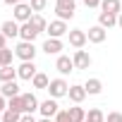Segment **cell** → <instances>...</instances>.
Returning <instances> with one entry per match:
<instances>
[{
    "label": "cell",
    "mask_w": 122,
    "mask_h": 122,
    "mask_svg": "<svg viewBox=\"0 0 122 122\" xmlns=\"http://www.w3.org/2000/svg\"><path fill=\"white\" fill-rule=\"evenodd\" d=\"M19 117H22V115H15V112L5 110V112H3V120H0V122H19Z\"/></svg>",
    "instance_id": "cell-29"
},
{
    "label": "cell",
    "mask_w": 122,
    "mask_h": 122,
    "mask_svg": "<svg viewBox=\"0 0 122 122\" xmlns=\"http://www.w3.org/2000/svg\"><path fill=\"white\" fill-rule=\"evenodd\" d=\"M72 3H77V0H72Z\"/></svg>",
    "instance_id": "cell-40"
},
{
    "label": "cell",
    "mask_w": 122,
    "mask_h": 122,
    "mask_svg": "<svg viewBox=\"0 0 122 122\" xmlns=\"http://www.w3.org/2000/svg\"><path fill=\"white\" fill-rule=\"evenodd\" d=\"M3 48H7V36L0 31V50H3Z\"/></svg>",
    "instance_id": "cell-35"
},
{
    "label": "cell",
    "mask_w": 122,
    "mask_h": 122,
    "mask_svg": "<svg viewBox=\"0 0 122 122\" xmlns=\"http://www.w3.org/2000/svg\"><path fill=\"white\" fill-rule=\"evenodd\" d=\"M19 122H38V120H36L34 115H22V117H19Z\"/></svg>",
    "instance_id": "cell-34"
},
{
    "label": "cell",
    "mask_w": 122,
    "mask_h": 122,
    "mask_svg": "<svg viewBox=\"0 0 122 122\" xmlns=\"http://www.w3.org/2000/svg\"><path fill=\"white\" fill-rule=\"evenodd\" d=\"M31 84H34V89H48V84H50V79H48V74H43V72H38L34 79H31Z\"/></svg>",
    "instance_id": "cell-25"
},
{
    "label": "cell",
    "mask_w": 122,
    "mask_h": 122,
    "mask_svg": "<svg viewBox=\"0 0 122 122\" xmlns=\"http://www.w3.org/2000/svg\"><path fill=\"white\" fill-rule=\"evenodd\" d=\"M29 5H31V10H34L36 15H41V12L48 7V0H29Z\"/></svg>",
    "instance_id": "cell-28"
},
{
    "label": "cell",
    "mask_w": 122,
    "mask_h": 122,
    "mask_svg": "<svg viewBox=\"0 0 122 122\" xmlns=\"http://www.w3.org/2000/svg\"><path fill=\"white\" fill-rule=\"evenodd\" d=\"M65 48V43H62V38H46L43 41V53H48V55H57L60 50Z\"/></svg>",
    "instance_id": "cell-12"
},
{
    "label": "cell",
    "mask_w": 122,
    "mask_h": 122,
    "mask_svg": "<svg viewBox=\"0 0 122 122\" xmlns=\"http://www.w3.org/2000/svg\"><path fill=\"white\" fill-rule=\"evenodd\" d=\"M15 57H19L22 62H34V57H36V46L29 43V41H19L17 48H15Z\"/></svg>",
    "instance_id": "cell-1"
},
{
    "label": "cell",
    "mask_w": 122,
    "mask_h": 122,
    "mask_svg": "<svg viewBox=\"0 0 122 122\" xmlns=\"http://www.w3.org/2000/svg\"><path fill=\"white\" fill-rule=\"evenodd\" d=\"M0 120H3V115H0Z\"/></svg>",
    "instance_id": "cell-39"
},
{
    "label": "cell",
    "mask_w": 122,
    "mask_h": 122,
    "mask_svg": "<svg viewBox=\"0 0 122 122\" xmlns=\"http://www.w3.org/2000/svg\"><path fill=\"white\" fill-rule=\"evenodd\" d=\"M86 96H89V93H86L84 84H72V86H70V91H67V98H70L74 105H81V101H84Z\"/></svg>",
    "instance_id": "cell-9"
},
{
    "label": "cell",
    "mask_w": 122,
    "mask_h": 122,
    "mask_svg": "<svg viewBox=\"0 0 122 122\" xmlns=\"http://www.w3.org/2000/svg\"><path fill=\"white\" fill-rule=\"evenodd\" d=\"M98 24L108 31V29H112V26H117V15H110V12H101L98 15Z\"/></svg>",
    "instance_id": "cell-20"
},
{
    "label": "cell",
    "mask_w": 122,
    "mask_h": 122,
    "mask_svg": "<svg viewBox=\"0 0 122 122\" xmlns=\"http://www.w3.org/2000/svg\"><path fill=\"white\" fill-rule=\"evenodd\" d=\"M105 122H122V112H117V110L108 112V115H105Z\"/></svg>",
    "instance_id": "cell-30"
},
{
    "label": "cell",
    "mask_w": 122,
    "mask_h": 122,
    "mask_svg": "<svg viewBox=\"0 0 122 122\" xmlns=\"http://www.w3.org/2000/svg\"><path fill=\"white\" fill-rule=\"evenodd\" d=\"M55 70L60 72V74H70V72H74V62H72V57L70 55H57V60H55Z\"/></svg>",
    "instance_id": "cell-10"
},
{
    "label": "cell",
    "mask_w": 122,
    "mask_h": 122,
    "mask_svg": "<svg viewBox=\"0 0 122 122\" xmlns=\"http://www.w3.org/2000/svg\"><path fill=\"white\" fill-rule=\"evenodd\" d=\"M117 26H120V29H122V12H120V15H117Z\"/></svg>",
    "instance_id": "cell-37"
},
{
    "label": "cell",
    "mask_w": 122,
    "mask_h": 122,
    "mask_svg": "<svg viewBox=\"0 0 122 122\" xmlns=\"http://www.w3.org/2000/svg\"><path fill=\"white\" fill-rule=\"evenodd\" d=\"M31 24H34V29H36L38 34L48 31V22L43 19V15H34V17H31Z\"/></svg>",
    "instance_id": "cell-24"
},
{
    "label": "cell",
    "mask_w": 122,
    "mask_h": 122,
    "mask_svg": "<svg viewBox=\"0 0 122 122\" xmlns=\"http://www.w3.org/2000/svg\"><path fill=\"white\" fill-rule=\"evenodd\" d=\"M48 93H50V98H62V96H67V91H70V84L62 79V77H57V79H50V84H48V89H46Z\"/></svg>",
    "instance_id": "cell-2"
},
{
    "label": "cell",
    "mask_w": 122,
    "mask_h": 122,
    "mask_svg": "<svg viewBox=\"0 0 122 122\" xmlns=\"http://www.w3.org/2000/svg\"><path fill=\"white\" fill-rule=\"evenodd\" d=\"M55 122H72V120H70V112H67V110H60V112L55 115Z\"/></svg>",
    "instance_id": "cell-31"
},
{
    "label": "cell",
    "mask_w": 122,
    "mask_h": 122,
    "mask_svg": "<svg viewBox=\"0 0 122 122\" xmlns=\"http://www.w3.org/2000/svg\"><path fill=\"white\" fill-rule=\"evenodd\" d=\"M7 110H10V112H15V115H26V110H24V98H22V93L7 101Z\"/></svg>",
    "instance_id": "cell-17"
},
{
    "label": "cell",
    "mask_w": 122,
    "mask_h": 122,
    "mask_svg": "<svg viewBox=\"0 0 122 122\" xmlns=\"http://www.w3.org/2000/svg\"><path fill=\"white\" fill-rule=\"evenodd\" d=\"M38 122H55V120H48V117H41Z\"/></svg>",
    "instance_id": "cell-38"
},
{
    "label": "cell",
    "mask_w": 122,
    "mask_h": 122,
    "mask_svg": "<svg viewBox=\"0 0 122 122\" xmlns=\"http://www.w3.org/2000/svg\"><path fill=\"white\" fill-rule=\"evenodd\" d=\"M0 96H5L7 101L15 98V96H19V84H17V81H7V84H3V86H0Z\"/></svg>",
    "instance_id": "cell-19"
},
{
    "label": "cell",
    "mask_w": 122,
    "mask_h": 122,
    "mask_svg": "<svg viewBox=\"0 0 122 122\" xmlns=\"http://www.w3.org/2000/svg\"><path fill=\"white\" fill-rule=\"evenodd\" d=\"M12 15H15V22H17V24H26V22H31V17H34L36 12L31 10L29 3H19V5L12 7Z\"/></svg>",
    "instance_id": "cell-3"
},
{
    "label": "cell",
    "mask_w": 122,
    "mask_h": 122,
    "mask_svg": "<svg viewBox=\"0 0 122 122\" xmlns=\"http://www.w3.org/2000/svg\"><path fill=\"white\" fill-rule=\"evenodd\" d=\"M48 38H62L65 34H70V26H67V22H62V19H53V22H48Z\"/></svg>",
    "instance_id": "cell-5"
},
{
    "label": "cell",
    "mask_w": 122,
    "mask_h": 122,
    "mask_svg": "<svg viewBox=\"0 0 122 122\" xmlns=\"http://www.w3.org/2000/svg\"><path fill=\"white\" fill-rule=\"evenodd\" d=\"M101 12L120 15L122 12V0H103V3H101Z\"/></svg>",
    "instance_id": "cell-18"
},
{
    "label": "cell",
    "mask_w": 122,
    "mask_h": 122,
    "mask_svg": "<svg viewBox=\"0 0 122 122\" xmlns=\"http://www.w3.org/2000/svg\"><path fill=\"white\" fill-rule=\"evenodd\" d=\"M38 112H41L43 117H48V120H55V115L60 112V105H57V101H55V98H46V101H41Z\"/></svg>",
    "instance_id": "cell-6"
},
{
    "label": "cell",
    "mask_w": 122,
    "mask_h": 122,
    "mask_svg": "<svg viewBox=\"0 0 122 122\" xmlns=\"http://www.w3.org/2000/svg\"><path fill=\"white\" fill-rule=\"evenodd\" d=\"M86 122H105L103 110H101V108H91V110L86 112Z\"/></svg>",
    "instance_id": "cell-26"
},
{
    "label": "cell",
    "mask_w": 122,
    "mask_h": 122,
    "mask_svg": "<svg viewBox=\"0 0 122 122\" xmlns=\"http://www.w3.org/2000/svg\"><path fill=\"white\" fill-rule=\"evenodd\" d=\"M36 36H38V31L34 29V24H31V22H26V24H19V38H22V41H29V43H34V41H36Z\"/></svg>",
    "instance_id": "cell-14"
},
{
    "label": "cell",
    "mask_w": 122,
    "mask_h": 122,
    "mask_svg": "<svg viewBox=\"0 0 122 122\" xmlns=\"http://www.w3.org/2000/svg\"><path fill=\"white\" fill-rule=\"evenodd\" d=\"M72 62H74V70H89L93 60H91V55H89L86 50H74Z\"/></svg>",
    "instance_id": "cell-8"
},
{
    "label": "cell",
    "mask_w": 122,
    "mask_h": 122,
    "mask_svg": "<svg viewBox=\"0 0 122 122\" xmlns=\"http://www.w3.org/2000/svg\"><path fill=\"white\" fill-rule=\"evenodd\" d=\"M12 57H15V50H10V48H3V50H0V67H7V65H12Z\"/></svg>",
    "instance_id": "cell-27"
},
{
    "label": "cell",
    "mask_w": 122,
    "mask_h": 122,
    "mask_svg": "<svg viewBox=\"0 0 122 122\" xmlns=\"http://www.w3.org/2000/svg\"><path fill=\"white\" fill-rule=\"evenodd\" d=\"M55 15H57V19H62V22L72 19L74 17V3H72V0H55Z\"/></svg>",
    "instance_id": "cell-4"
},
{
    "label": "cell",
    "mask_w": 122,
    "mask_h": 122,
    "mask_svg": "<svg viewBox=\"0 0 122 122\" xmlns=\"http://www.w3.org/2000/svg\"><path fill=\"white\" fill-rule=\"evenodd\" d=\"M86 36H89V41H91V43H103V41L108 38V31H105L101 24H96V26H89Z\"/></svg>",
    "instance_id": "cell-13"
},
{
    "label": "cell",
    "mask_w": 122,
    "mask_h": 122,
    "mask_svg": "<svg viewBox=\"0 0 122 122\" xmlns=\"http://www.w3.org/2000/svg\"><path fill=\"white\" fill-rule=\"evenodd\" d=\"M0 31H3L7 38H17V36H19V24H17L15 19H7V22L0 24Z\"/></svg>",
    "instance_id": "cell-15"
},
{
    "label": "cell",
    "mask_w": 122,
    "mask_h": 122,
    "mask_svg": "<svg viewBox=\"0 0 122 122\" xmlns=\"http://www.w3.org/2000/svg\"><path fill=\"white\" fill-rule=\"evenodd\" d=\"M5 110H7V98H5V96H0V115H3Z\"/></svg>",
    "instance_id": "cell-33"
},
{
    "label": "cell",
    "mask_w": 122,
    "mask_h": 122,
    "mask_svg": "<svg viewBox=\"0 0 122 122\" xmlns=\"http://www.w3.org/2000/svg\"><path fill=\"white\" fill-rule=\"evenodd\" d=\"M22 98H24V110H26V115H34V112L38 110V105H41L38 98H36L31 91H29V93H22Z\"/></svg>",
    "instance_id": "cell-16"
},
{
    "label": "cell",
    "mask_w": 122,
    "mask_h": 122,
    "mask_svg": "<svg viewBox=\"0 0 122 122\" xmlns=\"http://www.w3.org/2000/svg\"><path fill=\"white\" fill-rule=\"evenodd\" d=\"M101 3H103V0H84L86 7H101Z\"/></svg>",
    "instance_id": "cell-32"
},
{
    "label": "cell",
    "mask_w": 122,
    "mask_h": 122,
    "mask_svg": "<svg viewBox=\"0 0 122 122\" xmlns=\"http://www.w3.org/2000/svg\"><path fill=\"white\" fill-rule=\"evenodd\" d=\"M0 3H3V0H0Z\"/></svg>",
    "instance_id": "cell-41"
},
{
    "label": "cell",
    "mask_w": 122,
    "mask_h": 122,
    "mask_svg": "<svg viewBox=\"0 0 122 122\" xmlns=\"http://www.w3.org/2000/svg\"><path fill=\"white\" fill-rule=\"evenodd\" d=\"M84 89H86V93H89V96H98V93L103 91V81H101V79H96V77H91V79H86Z\"/></svg>",
    "instance_id": "cell-21"
},
{
    "label": "cell",
    "mask_w": 122,
    "mask_h": 122,
    "mask_svg": "<svg viewBox=\"0 0 122 122\" xmlns=\"http://www.w3.org/2000/svg\"><path fill=\"white\" fill-rule=\"evenodd\" d=\"M67 112H70V120H72V122H86V110H84L81 105H74V108H70Z\"/></svg>",
    "instance_id": "cell-23"
},
{
    "label": "cell",
    "mask_w": 122,
    "mask_h": 122,
    "mask_svg": "<svg viewBox=\"0 0 122 122\" xmlns=\"http://www.w3.org/2000/svg\"><path fill=\"white\" fill-rule=\"evenodd\" d=\"M3 3H7V5L15 7V5H19V3H29V0H3Z\"/></svg>",
    "instance_id": "cell-36"
},
{
    "label": "cell",
    "mask_w": 122,
    "mask_h": 122,
    "mask_svg": "<svg viewBox=\"0 0 122 122\" xmlns=\"http://www.w3.org/2000/svg\"><path fill=\"white\" fill-rule=\"evenodd\" d=\"M36 74H38V70H36V65H34V62H22V65L17 67V77H19V79H24V81H31Z\"/></svg>",
    "instance_id": "cell-11"
},
{
    "label": "cell",
    "mask_w": 122,
    "mask_h": 122,
    "mask_svg": "<svg viewBox=\"0 0 122 122\" xmlns=\"http://www.w3.org/2000/svg\"><path fill=\"white\" fill-rule=\"evenodd\" d=\"M17 79V67L7 65V67H0V81L7 84V81H15Z\"/></svg>",
    "instance_id": "cell-22"
},
{
    "label": "cell",
    "mask_w": 122,
    "mask_h": 122,
    "mask_svg": "<svg viewBox=\"0 0 122 122\" xmlns=\"http://www.w3.org/2000/svg\"><path fill=\"white\" fill-rule=\"evenodd\" d=\"M67 38H70V46H74L77 50H81V48L89 43V36H86V31H84V29H70Z\"/></svg>",
    "instance_id": "cell-7"
}]
</instances>
